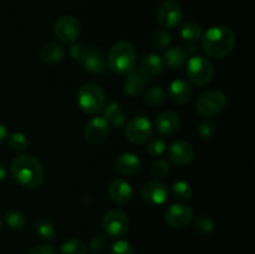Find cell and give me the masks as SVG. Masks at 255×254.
Wrapping results in <instances>:
<instances>
[{
	"label": "cell",
	"instance_id": "cell-3",
	"mask_svg": "<svg viewBox=\"0 0 255 254\" xmlns=\"http://www.w3.org/2000/svg\"><path fill=\"white\" fill-rule=\"evenodd\" d=\"M137 52L128 41H120L111 47L107 56V66L117 74L126 75L134 70Z\"/></svg>",
	"mask_w": 255,
	"mask_h": 254
},
{
	"label": "cell",
	"instance_id": "cell-26",
	"mask_svg": "<svg viewBox=\"0 0 255 254\" xmlns=\"http://www.w3.org/2000/svg\"><path fill=\"white\" fill-rule=\"evenodd\" d=\"M167 99V94L161 86H152L149 87L144 95V101L152 107L161 106Z\"/></svg>",
	"mask_w": 255,
	"mask_h": 254
},
{
	"label": "cell",
	"instance_id": "cell-36",
	"mask_svg": "<svg viewBox=\"0 0 255 254\" xmlns=\"http://www.w3.org/2000/svg\"><path fill=\"white\" fill-rule=\"evenodd\" d=\"M197 132H198V136L202 139H211L216 133V126L208 121L201 122L197 127Z\"/></svg>",
	"mask_w": 255,
	"mask_h": 254
},
{
	"label": "cell",
	"instance_id": "cell-19",
	"mask_svg": "<svg viewBox=\"0 0 255 254\" xmlns=\"http://www.w3.org/2000/svg\"><path fill=\"white\" fill-rule=\"evenodd\" d=\"M109 194L115 203L126 204L132 198V187L125 179L117 178L112 181V183L110 184Z\"/></svg>",
	"mask_w": 255,
	"mask_h": 254
},
{
	"label": "cell",
	"instance_id": "cell-17",
	"mask_svg": "<svg viewBox=\"0 0 255 254\" xmlns=\"http://www.w3.org/2000/svg\"><path fill=\"white\" fill-rule=\"evenodd\" d=\"M142 167V162L137 154L126 152L120 154L115 161V168L124 176H134L139 172Z\"/></svg>",
	"mask_w": 255,
	"mask_h": 254
},
{
	"label": "cell",
	"instance_id": "cell-2",
	"mask_svg": "<svg viewBox=\"0 0 255 254\" xmlns=\"http://www.w3.org/2000/svg\"><path fill=\"white\" fill-rule=\"evenodd\" d=\"M11 174L16 182L29 188H36L44 182L45 172L36 157L20 154L11 162Z\"/></svg>",
	"mask_w": 255,
	"mask_h": 254
},
{
	"label": "cell",
	"instance_id": "cell-22",
	"mask_svg": "<svg viewBox=\"0 0 255 254\" xmlns=\"http://www.w3.org/2000/svg\"><path fill=\"white\" fill-rule=\"evenodd\" d=\"M104 107V117L109 124H111L116 128H120V127L124 126L125 121H126V114L122 111V109L120 107V105L117 102H109Z\"/></svg>",
	"mask_w": 255,
	"mask_h": 254
},
{
	"label": "cell",
	"instance_id": "cell-7",
	"mask_svg": "<svg viewBox=\"0 0 255 254\" xmlns=\"http://www.w3.org/2000/svg\"><path fill=\"white\" fill-rule=\"evenodd\" d=\"M153 132L152 122L144 116H137L127 122L125 127V136L129 142L136 144L144 143Z\"/></svg>",
	"mask_w": 255,
	"mask_h": 254
},
{
	"label": "cell",
	"instance_id": "cell-38",
	"mask_svg": "<svg viewBox=\"0 0 255 254\" xmlns=\"http://www.w3.org/2000/svg\"><path fill=\"white\" fill-rule=\"evenodd\" d=\"M87 49L82 44H72L71 49H70V55L74 60H77V61H82L86 55Z\"/></svg>",
	"mask_w": 255,
	"mask_h": 254
},
{
	"label": "cell",
	"instance_id": "cell-31",
	"mask_svg": "<svg viewBox=\"0 0 255 254\" xmlns=\"http://www.w3.org/2000/svg\"><path fill=\"white\" fill-rule=\"evenodd\" d=\"M169 172H171V166L166 159H157L153 164H152V174L156 177V179H163L168 177Z\"/></svg>",
	"mask_w": 255,
	"mask_h": 254
},
{
	"label": "cell",
	"instance_id": "cell-28",
	"mask_svg": "<svg viewBox=\"0 0 255 254\" xmlns=\"http://www.w3.org/2000/svg\"><path fill=\"white\" fill-rule=\"evenodd\" d=\"M86 244L76 238L64 242L61 246V254H86Z\"/></svg>",
	"mask_w": 255,
	"mask_h": 254
},
{
	"label": "cell",
	"instance_id": "cell-41",
	"mask_svg": "<svg viewBox=\"0 0 255 254\" xmlns=\"http://www.w3.org/2000/svg\"><path fill=\"white\" fill-rule=\"evenodd\" d=\"M7 138V128L2 124H0V143Z\"/></svg>",
	"mask_w": 255,
	"mask_h": 254
},
{
	"label": "cell",
	"instance_id": "cell-29",
	"mask_svg": "<svg viewBox=\"0 0 255 254\" xmlns=\"http://www.w3.org/2000/svg\"><path fill=\"white\" fill-rule=\"evenodd\" d=\"M5 222H6V226L12 231H21L24 228L26 218L21 212L9 211L5 214Z\"/></svg>",
	"mask_w": 255,
	"mask_h": 254
},
{
	"label": "cell",
	"instance_id": "cell-1",
	"mask_svg": "<svg viewBox=\"0 0 255 254\" xmlns=\"http://www.w3.org/2000/svg\"><path fill=\"white\" fill-rule=\"evenodd\" d=\"M236 34L229 27L214 26L202 35V47L209 57L223 59L233 51Z\"/></svg>",
	"mask_w": 255,
	"mask_h": 254
},
{
	"label": "cell",
	"instance_id": "cell-8",
	"mask_svg": "<svg viewBox=\"0 0 255 254\" xmlns=\"http://www.w3.org/2000/svg\"><path fill=\"white\" fill-rule=\"evenodd\" d=\"M54 32L61 42L72 44L76 41L81 32V25L76 17L71 16V15H62L55 22Z\"/></svg>",
	"mask_w": 255,
	"mask_h": 254
},
{
	"label": "cell",
	"instance_id": "cell-18",
	"mask_svg": "<svg viewBox=\"0 0 255 254\" xmlns=\"http://www.w3.org/2000/svg\"><path fill=\"white\" fill-rule=\"evenodd\" d=\"M179 127H181V119L176 112L164 111L157 116L156 128L161 134L171 136L178 131Z\"/></svg>",
	"mask_w": 255,
	"mask_h": 254
},
{
	"label": "cell",
	"instance_id": "cell-37",
	"mask_svg": "<svg viewBox=\"0 0 255 254\" xmlns=\"http://www.w3.org/2000/svg\"><path fill=\"white\" fill-rule=\"evenodd\" d=\"M171 42V36L166 30H159L153 36V46L158 50L166 49Z\"/></svg>",
	"mask_w": 255,
	"mask_h": 254
},
{
	"label": "cell",
	"instance_id": "cell-21",
	"mask_svg": "<svg viewBox=\"0 0 255 254\" xmlns=\"http://www.w3.org/2000/svg\"><path fill=\"white\" fill-rule=\"evenodd\" d=\"M164 66L166 65H164L163 59L159 55L149 54L146 55L141 60V64H139L138 69L151 79L152 76H157V75L162 74L164 70Z\"/></svg>",
	"mask_w": 255,
	"mask_h": 254
},
{
	"label": "cell",
	"instance_id": "cell-13",
	"mask_svg": "<svg viewBox=\"0 0 255 254\" xmlns=\"http://www.w3.org/2000/svg\"><path fill=\"white\" fill-rule=\"evenodd\" d=\"M109 122L105 120V117H92L85 126L84 136L90 143L100 144L106 139L107 134H109Z\"/></svg>",
	"mask_w": 255,
	"mask_h": 254
},
{
	"label": "cell",
	"instance_id": "cell-14",
	"mask_svg": "<svg viewBox=\"0 0 255 254\" xmlns=\"http://www.w3.org/2000/svg\"><path fill=\"white\" fill-rule=\"evenodd\" d=\"M167 154L173 163L178 164V166H186L193 161L196 152H194L193 146L188 142L177 141L168 147Z\"/></svg>",
	"mask_w": 255,
	"mask_h": 254
},
{
	"label": "cell",
	"instance_id": "cell-42",
	"mask_svg": "<svg viewBox=\"0 0 255 254\" xmlns=\"http://www.w3.org/2000/svg\"><path fill=\"white\" fill-rule=\"evenodd\" d=\"M6 176H7L6 167H5V164L2 163V162H0V181L6 178Z\"/></svg>",
	"mask_w": 255,
	"mask_h": 254
},
{
	"label": "cell",
	"instance_id": "cell-16",
	"mask_svg": "<svg viewBox=\"0 0 255 254\" xmlns=\"http://www.w3.org/2000/svg\"><path fill=\"white\" fill-rule=\"evenodd\" d=\"M81 62L85 70L91 74H101L107 67V56L99 47H90Z\"/></svg>",
	"mask_w": 255,
	"mask_h": 254
},
{
	"label": "cell",
	"instance_id": "cell-5",
	"mask_svg": "<svg viewBox=\"0 0 255 254\" xmlns=\"http://www.w3.org/2000/svg\"><path fill=\"white\" fill-rule=\"evenodd\" d=\"M186 74L189 81L196 86L202 87L213 80L214 67L208 59L202 56H192L187 62Z\"/></svg>",
	"mask_w": 255,
	"mask_h": 254
},
{
	"label": "cell",
	"instance_id": "cell-4",
	"mask_svg": "<svg viewBox=\"0 0 255 254\" xmlns=\"http://www.w3.org/2000/svg\"><path fill=\"white\" fill-rule=\"evenodd\" d=\"M105 94L101 87L96 84L82 85L77 92V104L82 111L87 114H96L100 112L105 106Z\"/></svg>",
	"mask_w": 255,
	"mask_h": 254
},
{
	"label": "cell",
	"instance_id": "cell-20",
	"mask_svg": "<svg viewBox=\"0 0 255 254\" xmlns=\"http://www.w3.org/2000/svg\"><path fill=\"white\" fill-rule=\"evenodd\" d=\"M168 94L174 104L184 105L191 101L193 91H192V87L189 86V84H187L186 81H183V80H174L169 85Z\"/></svg>",
	"mask_w": 255,
	"mask_h": 254
},
{
	"label": "cell",
	"instance_id": "cell-10",
	"mask_svg": "<svg viewBox=\"0 0 255 254\" xmlns=\"http://www.w3.org/2000/svg\"><path fill=\"white\" fill-rule=\"evenodd\" d=\"M183 19V10L174 0H164L157 10V20L166 29H174Z\"/></svg>",
	"mask_w": 255,
	"mask_h": 254
},
{
	"label": "cell",
	"instance_id": "cell-33",
	"mask_svg": "<svg viewBox=\"0 0 255 254\" xmlns=\"http://www.w3.org/2000/svg\"><path fill=\"white\" fill-rule=\"evenodd\" d=\"M9 144L15 151H25L29 147V139L24 133H12L9 137Z\"/></svg>",
	"mask_w": 255,
	"mask_h": 254
},
{
	"label": "cell",
	"instance_id": "cell-34",
	"mask_svg": "<svg viewBox=\"0 0 255 254\" xmlns=\"http://www.w3.org/2000/svg\"><path fill=\"white\" fill-rule=\"evenodd\" d=\"M147 151L151 156L153 157H159L164 153L166 151V143L162 138H152L148 142V146H147Z\"/></svg>",
	"mask_w": 255,
	"mask_h": 254
},
{
	"label": "cell",
	"instance_id": "cell-40",
	"mask_svg": "<svg viewBox=\"0 0 255 254\" xmlns=\"http://www.w3.org/2000/svg\"><path fill=\"white\" fill-rule=\"evenodd\" d=\"M90 247H91V251L94 252V253H101L105 248V239L102 238L101 236L95 237V238L91 239Z\"/></svg>",
	"mask_w": 255,
	"mask_h": 254
},
{
	"label": "cell",
	"instance_id": "cell-27",
	"mask_svg": "<svg viewBox=\"0 0 255 254\" xmlns=\"http://www.w3.org/2000/svg\"><path fill=\"white\" fill-rule=\"evenodd\" d=\"M35 232L37 233V236L40 237L44 241H52L56 236V232H55V226L49 221V219L41 218L36 222L35 224Z\"/></svg>",
	"mask_w": 255,
	"mask_h": 254
},
{
	"label": "cell",
	"instance_id": "cell-6",
	"mask_svg": "<svg viewBox=\"0 0 255 254\" xmlns=\"http://www.w3.org/2000/svg\"><path fill=\"white\" fill-rule=\"evenodd\" d=\"M227 105V96L221 90H207L198 97L196 110L202 117H214L223 111Z\"/></svg>",
	"mask_w": 255,
	"mask_h": 254
},
{
	"label": "cell",
	"instance_id": "cell-12",
	"mask_svg": "<svg viewBox=\"0 0 255 254\" xmlns=\"http://www.w3.org/2000/svg\"><path fill=\"white\" fill-rule=\"evenodd\" d=\"M168 188L159 181L147 182L141 188V197L149 206H162L168 199Z\"/></svg>",
	"mask_w": 255,
	"mask_h": 254
},
{
	"label": "cell",
	"instance_id": "cell-39",
	"mask_svg": "<svg viewBox=\"0 0 255 254\" xmlns=\"http://www.w3.org/2000/svg\"><path fill=\"white\" fill-rule=\"evenodd\" d=\"M29 254H57L56 251L50 244H41V246H36L29 252Z\"/></svg>",
	"mask_w": 255,
	"mask_h": 254
},
{
	"label": "cell",
	"instance_id": "cell-11",
	"mask_svg": "<svg viewBox=\"0 0 255 254\" xmlns=\"http://www.w3.org/2000/svg\"><path fill=\"white\" fill-rule=\"evenodd\" d=\"M164 221L172 228H184L193 221V209L186 204H173L164 213Z\"/></svg>",
	"mask_w": 255,
	"mask_h": 254
},
{
	"label": "cell",
	"instance_id": "cell-35",
	"mask_svg": "<svg viewBox=\"0 0 255 254\" xmlns=\"http://www.w3.org/2000/svg\"><path fill=\"white\" fill-rule=\"evenodd\" d=\"M110 254H134V249L127 241H116L110 248Z\"/></svg>",
	"mask_w": 255,
	"mask_h": 254
},
{
	"label": "cell",
	"instance_id": "cell-43",
	"mask_svg": "<svg viewBox=\"0 0 255 254\" xmlns=\"http://www.w3.org/2000/svg\"><path fill=\"white\" fill-rule=\"evenodd\" d=\"M1 226H2V221H1V216H0V229H1Z\"/></svg>",
	"mask_w": 255,
	"mask_h": 254
},
{
	"label": "cell",
	"instance_id": "cell-25",
	"mask_svg": "<svg viewBox=\"0 0 255 254\" xmlns=\"http://www.w3.org/2000/svg\"><path fill=\"white\" fill-rule=\"evenodd\" d=\"M202 35H203V30L201 25L194 21L186 22L181 29V36L186 42H197L202 39Z\"/></svg>",
	"mask_w": 255,
	"mask_h": 254
},
{
	"label": "cell",
	"instance_id": "cell-9",
	"mask_svg": "<svg viewBox=\"0 0 255 254\" xmlns=\"http://www.w3.org/2000/svg\"><path fill=\"white\" fill-rule=\"evenodd\" d=\"M102 229L110 237H122L129 226L128 218L120 209H111L102 217Z\"/></svg>",
	"mask_w": 255,
	"mask_h": 254
},
{
	"label": "cell",
	"instance_id": "cell-30",
	"mask_svg": "<svg viewBox=\"0 0 255 254\" xmlns=\"http://www.w3.org/2000/svg\"><path fill=\"white\" fill-rule=\"evenodd\" d=\"M172 193L178 201H188L192 197V187L187 182L177 181L172 186Z\"/></svg>",
	"mask_w": 255,
	"mask_h": 254
},
{
	"label": "cell",
	"instance_id": "cell-23",
	"mask_svg": "<svg viewBox=\"0 0 255 254\" xmlns=\"http://www.w3.org/2000/svg\"><path fill=\"white\" fill-rule=\"evenodd\" d=\"M40 57L46 64H56L64 57V49L56 42H47L40 49Z\"/></svg>",
	"mask_w": 255,
	"mask_h": 254
},
{
	"label": "cell",
	"instance_id": "cell-15",
	"mask_svg": "<svg viewBox=\"0 0 255 254\" xmlns=\"http://www.w3.org/2000/svg\"><path fill=\"white\" fill-rule=\"evenodd\" d=\"M149 77L141 71L139 69L132 70L127 75L126 80L124 82V91L125 94L128 95L129 97H137L143 92L144 87L148 84Z\"/></svg>",
	"mask_w": 255,
	"mask_h": 254
},
{
	"label": "cell",
	"instance_id": "cell-24",
	"mask_svg": "<svg viewBox=\"0 0 255 254\" xmlns=\"http://www.w3.org/2000/svg\"><path fill=\"white\" fill-rule=\"evenodd\" d=\"M187 56L188 55L186 54L184 49H182V47H171V49L164 52V65H167L171 69H179V67L186 64Z\"/></svg>",
	"mask_w": 255,
	"mask_h": 254
},
{
	"label": "cell",
	"instance_id": "cell-32",
	"mask_svg": "<svg viewBox=\"0 0 255 254\" xmlns=\"http://www.w3.org/2000/svg\"><path fill=\"white\" fill-rule=\"evenodd\" d=\"M194 228L199 234H209L214 229V222L209 217L199 216L194 222Z\"/></svg>",
	"mask_w": 255,
	"mask_h": 254
}]
</instances>
